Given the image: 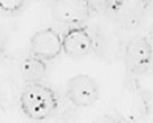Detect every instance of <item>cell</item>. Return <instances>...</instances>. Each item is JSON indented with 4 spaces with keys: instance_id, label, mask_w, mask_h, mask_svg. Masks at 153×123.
I'll list each match as a JSON object with an SVG mask.
<instances>
[{
    "instance_id": "8fae6325",
    "label": "cell",
    "mask_w": 153,
    "mask_h": 123,
    "mask_svg": "<svg viewBox=\"0 0 153 123\" xmlns=\"http://www.w3.org/2000/svg\"><path fill=\"white\" fill-rule=\"evenodd\" d=\"M91 13L96 15L108 14L111 7V0H89Z\"/></svg>"
},
{
    "instance_id": "3957f363",
    "label": "cell",
    "mask_w": 153,
    "mask_h": 123,
    "mask_svg": "<svg viewBox=\"0 0 153 123\" xmlns=\"http://www.w3.org/2000/svg\"><path fill=\"white\" fill-rule=\"evenodd\" d=\"M153 46L145 35H136L123 49V64L129 77L137 78L150 71Z\"/></svg>"
},
{
    "instance_id": "8992f818",
    "label": "cell",
    "mask_w": 153,
    "mask_h": 123,
    "mask_svg": "<svg viewBox=\"0 0 153 123\" xmlns=\"http://www.w3.org/2000/svg\"><path fill=\"white\" fill-rule=\"evenodd\" d=\"M30 54L45 62L57 58L63 52L62 35L53 27H45L34 33L30 39Z\"/></svg>"
},
{
    "instance_id": "30bf717a",
    "label": "cell",
    "mask_w": 153,
    "mask_h": 123,
    "mask_svg": "<svg viewBox=\"0 0 153 123\" xmlns=\"http://www.w3.org/2000/svg\"><path fill=\"white\" fill-rule=\"evenodd\" d=\"M25 0H0V10L6 14H16L23 8Z\"/></svg>"
},
{
    "instance_id": "7c38bea8",
    "label": "cell",
    "mask_w": 153,
    "mask_h": 123,
    "mask_svg": "<svg viewBox=\"0 0 153 123\" xmlns=\"http://www.w3.org/2000/svg\"><path fill=\"white\" fill-rule=\"evenodd\" d=\"M91 123H123L115 115H110V114H103L97 116Z\"/></svg>"
},
{
    "instance_id": "52a82bcc",
    "label": "cell",
    "mask_w": 153,
    "mask_h": 123,
    "mask_svg": "<svg viewBox=\"0 0 153 123\" xmlns=\"http://www.w3.org/2000/svg\"><path fill=\"white\" fill-rule=\"evenodd\" d=\"M63 52L71 58H81L94 50L95 40L85 25L71 26L62 35Z\"/></svg>"
},
{
    "instance_id": "277c9868",
    "label": "cell",
    "mask_w": 153,
    "mask_h": 123,
    "mask_svg": "<svg viewBox=\"0 0 153 123\" xmlns=\"http://www.w3.org/2000/svg\"><path fill=\"white\" fill-rule=\"evenodd\" d=\"M65 97L76 107H90L98 100L100 87L93 77L83 73L76 74L66 82Z\"/></svg>"
},
{
    "instance_id": "9a60e30c",
    "label": "cell",
    "mask_w": 153,
    "mask_h": 123,
    "mask_svg": "<svg viewBox=\"0 0 153 123\" xmlns=\"http://www.w3.org/2000/svg\"><path fill=\"white\" fill-rule=\"evenodd\" d=\"M38 1H49V0H38Z\"/></svg>"
},
{
    "instance_id": "9c48e42d",
    "label": "cell",
    "mask_w": 153,
    "mask_h": 123,
    "mask_svg": "<svg viewBox=\"0 0 153 123\" xmlns=\"http://www.w3.org/2000/svg\"><path fill=\"white\" fill-rule=\"evenodd\" d=\"M21 75L26 84L42 82L47 75V62L30 54L22 60Z\"/></svg>"
},
{
    "instance_id": "e0dca14e",
    "label": "cell",
    "mask_w": 153,
    "mask_h": 123,
    "mask_svg": "<svg viewBox=\"0 0 153 123\" xmlns=\"http://www.w3.org/2000/svg\"><path fill=\"white\" fill-rule=\"evenodd\" d=\"M111 1H118V0H111Z\"/></svg>"
},
{
    "instance_id": "5b68a950",
    "label": "cell",
    "mask_w": 153,
    "mask_h": 123,
    "mask_svg": "<svg viewBox=\"0 0 153 123\" xmlns=\"http://www.w3.org/2000/svg\"><path fill=\"white\" fill-rule=\"evenodd\" d=\"M51 12L56 22L70 26L82 25L93 15L89 0H53Z\"/></svg>"
},
{
    "instance_id": "2e32d148",
    "label": "cell",
    "mask_w": 153,
    "mask_h": 123,
    "mask_svg": "<svg viewBox=\"0 0 153 123\" xmlns=\"http://www.w3.org/2000/svg\"><path fill=\"white\" fill-rule=\"evenodd\" d=\"M1 14H2V12H1V10H0V17H1Z\"/></svg>"
},
{
    "instance_id": "5bb4252c",
    "label": "cell",
    "mask_w": 153,
    "mask_h": 123,
    "mask_svg": "<svg viewBox=\"0 0 153 123\" xmlns=\"http://www.w3.org/2000/svg\"><path fill=\"white\" fill-rule=\"evenodd\" d=\"M150 71L153 73V56H152V62H151V66H150Z\"/></svg>"
},
{
    "instance_id": "4fadbf2b",
    "label": "cell",
    "mask_w": 153,
    "mask_h": 123,
    "mask_svg": "<svg viewBox=\"0 0 153 123\" xmlns=\"http://www.w3.org/2000/svg\"><path fill=\"white\" fill-rule=\"evenodd\" d=\"M5 50H6V48H5V46L1 45L0 43V58L4 56V54H5Z\"/></svg>"
},
{
    "instance_id": "ba28073f",
    "label": "cell",
    "mask_w": 153,
    "mask_h": 123,
    "mask_svg": "<svg viewBox=\"0 0 153 123\" xmlns=\"http://www.w3.org/2000/svg\"><path fill=\"white\" fill-rule=\"evenodd\" d=\"M152 0H118L111 1L108 14L126 26L137 25L146 16Z\"/></svg>"
},
{
    "instance_id": "6da1fadb",
    "label": "cell",
    "mask_w": 153,
    "mask_h": 123,
    "mask_svg": "<svg viewBox=\"0 0 153 123\" xmlns=\"http://www.w3.org/2000/svg\"><path fill=\"white\" fill-rule=\"evenodd\" d=\"M114 115L123 123H140L151 113V96L136 78L125 83L113 103Z\"/></svg>"
},
{
    "instance_id": "7a4b0ae2",
    "label": "cell",
    "mask_w": 153,
    "mask_h": 123,
    "mask_svg": "<svg viewBox=\"0 0 153 123\" xmlns=\"http://www.w3.org/2000/svg\"><path fill=\"white\" fill-rule=\"evenodd\" d=\"M56 92L42 82L26 84L19 95V107L24 115L33 121H45L58 110Z\"/></svg>"
}]
</instances>
